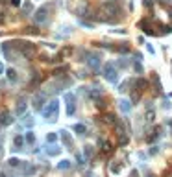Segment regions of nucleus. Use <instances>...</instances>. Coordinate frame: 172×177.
<instances>
[{"label":"nucleus","mask_w":172,"mask_h":177,"mask_svg":"<svg viewBox=\"0 0 172 177\" xmlns=\"http://www.w3.org/2000/svg\"><path fill=\"white\" fill-rule=\"evenodd\" d=\"M104 11L107 15H111V17H117V15H119V7H117V4H113V2L104 4Z\"/></svg>","instance_id":"1"},{"label":"nucleus","mask_w":172,"mask_h":177,"mask_svg":"<svg viewBox=\"0 0 172 177\" xmlns=\"http://www.w3.org/2000/svg\"><path fill=\"white\" fill-rule=\"evenodd\" d=\"M104 72H105V78H107L109 81H113V83L117 81V70L113 68L111 65H105L104 66Z\"/></svg>","instance_id":"2"},{"label":"nucleus","mask_w":172,"mask_h":177,"mask_svg":"<svg viewBox=\"0 0 172 177\" xmlns=\"http://www.w3.org/2000/svg\"><path fill=\"white\" fill-rule=\"evenodd\" d=\"M56 116L57 115V101H52L50 103V107H48V111H46V116Z\"/></svg>","instance_id":"3"},{"label":"nucleus","mask_w":172,"mask_h":177,"mask_svg":"<svg viewBox=\"0 0 172 177\" xmlns=\"http://www.w3.org/2000/svg\"><path fill=\"white\" fill-rule=\"evenodd\" d=\"M100 146H102V151L104 153L111 151V142H109V140H100Z\"/></svg>","instance_id":"4"},{"label":"nucleus","mask_w":172,"mask_h":177,"mask_svg":"<svg viewBox=\"0 0 172 177\" xmlns=\"http://www.w3.org/2000/svg\"><path fill=\"white\" fill-rule=\"evenodd\" d=\"M35 19H37L39 22H43V21H45V19H46V7L39 9V11H37V17H35Z\"/></svg>","instance_id":"5"},{"label":"nucleus","mask_w":172,"mask_h":177,"mask_svg":"<svg viewBox=\"0 0 172 177\" xmlns=\"http://www.w3.org/2000/svg\"><path fill=\"white\" fill-rule=\"evenodd\" d=\"M135 87H139V90H141V92H143V90H146L148 83H146V81H144V80H137V81H135Z\"/></svg>","instance_id":"6"},{"label":"nucleus","mask_w":172,"mask_h":177,"mask_svg":"<svg viewBox=\"0 0 172 177\" xmlns=\"http://www.w3.org/2000/svg\"><path fill=\"white\" fill-rule=\"evenodd\" d=\"M15 70H7V78H9V80H17V76H15Z\"/></svg>","instance_id":"7"},{"label":"nucleus","mask_w":172,"mask_h":177,"mask_svg":"<svg viewBox=\"0 0 172 177\" xmlns=\"http://www.w3.org/2000/svg\"><path fill=\"white\" fill-rule=\"evenodd\" d=\"M74 129H76V131L80 133V135H83V133H85V127H83V125H81V124H80V125H76V127H74Z\"/></svg>","instance_id":"8"},{"label":"nucleus","mask_w":172,"mask_h":177,"mask_svg":"<svg viewBox=\"0 0 172 177\" xmlns=\"http://www.w3.org/2000/svg\"><path fill=\"white\" fill-rule=\"evenodd\" d=\"M46 139H48V142H56V139H57V137L54 135V133H50V135L46 137Z\"/></svg>","instance_id":"9"},{"label":"nucleus","mask_w":172,"mask_h":177,"mask_svg":"<svg viewBox=\"0 0 172 177\" xmlns=\"http://www.w3.org/2000/svg\"><path fill=\"white\" fill-rule=\"evenodd\" d=\"M26 140H28V142H33V140H35V137L32 135V133H28V135H26Z\"/></svg>","instance_id":"10"},{"label":"nucleus","mask_w":172,"mask_h":177,"mask_svg":"<svg viewBox=\"0 0 172 177\" xmlns=\"http://www.w3.org/2000/svg\"><path fill=\"white\" fill-rule=\"evenodd\" d=\"M59 168H61V170H65V168H69V160H63V162L59 164Z\"/></svg>","instance_id":"11"},{"label":"nucleus","mask_w":172,"mask_h":177,"mask_svg":"<svg viewBox=\"0 0 172 177\" xmlns=\"http://www.w3.org/2000/svg\"><path fill=\"white\" fill-rule=\"evenodd\" d=\"M9 164H11V166H17V164H19V159H9Z\"/></svg>","instance_id":"12"},{"label":"nucleus","mask_w":172,"mask_h":177,"mask_svg":"<svg viewBox=\"0 0 172 177\" xmlns=\"http://www.w3.org/2000/svg\"><path fill=\"white\" fill-rule=\"evenodd\" d=\"M15 144H17V146H22V139H21V137H17V139H15Z\"/></svg>","instance_id":"13"},{"label":"nucleus","mask_w":172,"mask_h":177,"mask_svg":"<svg viewBox=\"0 0 172 177\" xmlns=\"http://www.w3.org/2000/svg\"><path fill=\"white\" fill-rule=\"evenodd\" d=\"M131 177H139V174H137V172H133V174H131Z\"/></svg>","instance_id":"14"},{"label":"nucleus","mask_w":172,"mask_h":177,"mask_svg":"<svg viewBox=\"0 0 172 177\" xmlns=\"http://www.w3.org/2000/svg\"><path fill=\"white\" fill-rule=\"evenodd\" d=\"M19 2H21V0H13V4H15V6H17V4H19Z\"/></svg>","instance_id":"15"},{"label":"nucleus","mask_w":172,"mask_h":177,"mask_svg":"<svg viewBox=\"0 0 172 177\" xmlns=\"http://www.w3.org/2000/svg\"><path fill=\"white\" fill-rule=\"evenodd\" d=\"M0 177H6V175H4V174H0Z\"/></svg>","instance_id":"16"}]
</instances>
